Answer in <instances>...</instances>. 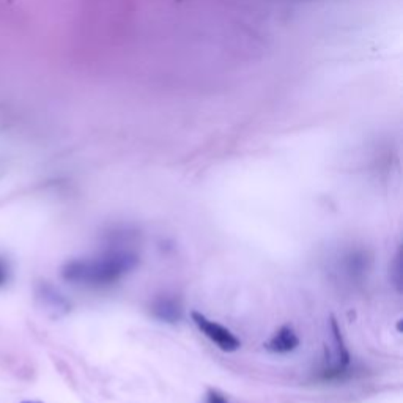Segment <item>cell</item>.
Listing matches in <instances>:
<instances>
[{"mask_svg":"<svg viewBox=\"0 0 403 403\" xmlns=\"http://www.w3.org/2000/svg\"><path fill=\"white\" fill-rule=\"evenodd\" d=\"M191 318L194 321V325L198 328V331H200L208 340H212L219 350L232 353L237 351L241 346L238 337L235 336L230 330H227L226 326L216 323L213 320H208L203 314L192 312Z\"/></svg>","mask_w":403,"mask_h":403,"instance_id":"cell-2","label":"cell"},{"mask_svg":"<svg viewBox=\"0 0 403 403\" xmlns=\"http://www.w3.org/2000/svg\"><path fill=\"white\" fill-rule=\"evenodd\" d=\"M205 403H228L227 397L216 389H210L207 393Z\"/></svg>","mask_w":403,"mask_h":403,"instance_id":"cell-6","label":"cell"},{"mask_svg":"<svg viewBox=\"0 0 403 403\" xmlns=\"http://www.w3.org/2000/svg\"><path fill=\"white\" fill-rule=\"evenodd\" d=\"M138 265L139 257L133 252H108L95 258L70 260L61 268V277L82 287L101 288L122 281Z\"/></svg>","mask_w":403,"mask_h":403,"instance_id":"cell-1","label":"cell"},{"mask_svg":"<svg viewBox=\"0 0 403 403\" xmlns=\"http://www.w3.org/2000/svg\"><path fill=\"white\" fill-rule=\"evenodd\" d=\"M152 314L158 320L166 321V323H177V321L182 320L183 309L177 300L163 296L158 298L152 305Z\"/></svg>","mask_w":403,"mask_h":403,"instance_id":"cell-4","label":"cell"},{"mask_svg":"<svg viewBox=\"0 0 403 403\" xmlns=\"http://www.w3.org/2000/svg\"><path fill=\"white\" fill-rule=\"evenodd\" d=\"M22 403H40V402H22Z\"/></svg>","mask_w":403,"mask_h":403,"instance_id":"cell-7","label":"cell"},{"mask_svg":"<svg viewBox=\"0 0 403 403\" xmlns=\"http://www.w3.org/2000/svg\"><path fill=\"white\" fill-rule=\"evenodd\" d=\"M298 346H300V337L296 336V332L291 330L290 326H282L281 330L265 344L266 350L271 353H279V355L295 351Z\"/></svg>","mask_w":403,"mask_h":403,"instance_id":"cell-3","label":"cell"},{"mask_svg":"<svg viewBox=\"0 0 403 403\" xmlns=\"http://www.w3.org/2000/svg\"><path fill=\"white\" fill-rule=\"evenodd\" d=\"M13 279V266L10 260L0 254V290L7 287Z\"/></svg>","mask_w":403,"mask_h":403,"instance_id":"cell-5","label":"cell"}]
</instances>
